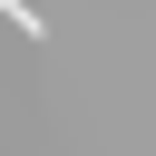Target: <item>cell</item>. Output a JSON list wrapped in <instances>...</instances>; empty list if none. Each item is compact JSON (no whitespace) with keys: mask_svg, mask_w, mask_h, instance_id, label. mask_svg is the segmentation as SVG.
Instances as JSON below:
<instances>
[{"mask_svg":"<svg viewBox=\"0 0 156 156\" xmlns=\"http://www.w3.org/2000/svg\"><path fill=\"white\" fill-rule=\"evenodd\" d=\"M0 20H10V29H20V39H39V29H49V20H39V10H29V0H0Z\"/></svg>","mask_w":156,"mask_h":156,"instance_id":"6da1fadb","label":"cell"}]
</instances>
